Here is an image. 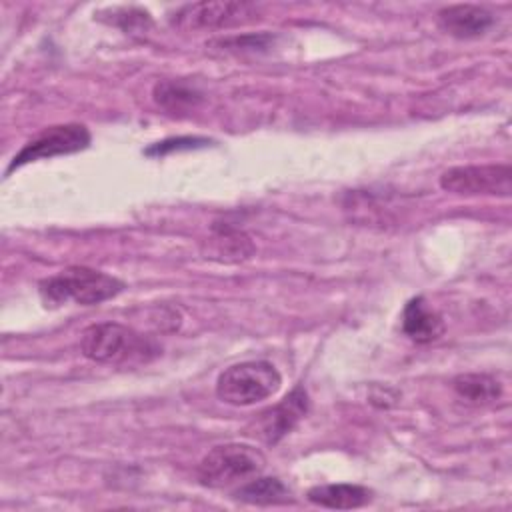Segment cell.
I'll return each mask as SVG.
<instances>
[{
    "label": "cell",
    "mask_w": 512,
    "mask_h": 512,
    "mask_svg": "<svg viewBox=\"0 0 512 512\" xmlns=\"http://www.w3.org/2000/svg\"><path fill=\"white\" fill-rule=\"evenodd\" d=\"M440 188L460 196H510L512 168L508 164L454 166L442 172Z\"/></svg>",
    "instance_id": "8992f818"
},
{
    "label": "cell",
    "mask_w": 512,
    "mask_h": 512,
    "mask_svg": "<svg viewBox=\"0 0 512 512\" xmlns=\"http://www.w3.org/2000/svg\"><path fill=\"white\" fill-rule=\"evenodd\" d=\"M122 290V280L86 266L64 268L38 284L40 298L46 306H62L66 302L94 306L118 296Z\"/></svg>",
    "instance_id": "6da1fadb"
},
{
    "label": "cell",
    "mask_w": 512,
    "mask_h": 512,
    "mask_svg": "<svg viewBox=\"0 0 512 512\" xmlns=\"http://www.w3.org/2000/svg\"><path fill=\"white\" fill-rule=\"evenodd\" d=\"M210 144L208 138H198V136H178V138H166L162 142L152 144L150 148L144 150L146 156H164L174 150H192V148H202Z\"/></svg>",
    "instance_id": "9a60e30c"
},
{
    "label": "cell",
    "mask_w": 512,
    "mask_h": 512,
    "mask_svg": "<svg viewBox=\"0 0 512 512\" xmlns=\"http://www.w3.org/2000/svg\"><path fill=\"white\" fill-rule=\"evenodd\" d=\"M80 350L88 360L106 364L146 362L160 352L152 340L118 322L88 326L80 336Z\"/></svg>",
    "instance_id": "7a4b0ae2"
},
{
    "label": "cell",
    "mask_w": 512,
    "mask_h": 512,
    "mask_svg": "<svg viewBox=\"0 0 512 512\" xmlns=\"http://www.w3.org/2000/svg\"><path fill=\"white\" fill-rule=\"evenodd\" d=\"M454 392L468 404L480 406V404H490L496 398H500L502 388L500 382L488 374H478V372H468L460 374L452 380Z\"/></svg>",
    "instance_id": "4fadbf2b"
},
{
    "label": "cell",
    "mask_w": 512,
    "mask_h": 512,
    "mask_svg": "<svg viewBox=\"0 0 512 512\" xmlns=\"http://www.w3.org/2000/svg\"><path fill=\"white\" fill-rule=\"evenodd\" d=\"M266 466L264 454L240 442L214 446L198 464L196 476L202 486L224 488L258 476Z\"/></svg>",
    "instance_id": "277c9868"
},
{
    "label": "cell",
    "mask_w": 512,
    "mask_h": 512,
    "mask_svg": "<svg viewBox=\"0 0 512 512\" xmlns=\"http://www.w3.org/2000/svg\"><path fill=\"white\" fill-rule=\"evenodd\" d=\"M308 404L310 402L306 390L296 386L280 404L260 414V418L256 420L254 434H258L268 444L280 442L306 416Z\"/></svg>",
    "instance_id": "52a82bcc"
},
{
    "label": "cell",
    "mask_w": 512,
    "mask_h": 512,
    "mask_svg": "<svg viewBox=\"0 0 512 512\" xmlns=\"http://www.w3.org/2000/svg\"><path fill=\"white\" fill-rule=\"evenodd\" d=\"M90 146V132L82 124H58L44 128L36 136H32L20 152L12 158L6 174H10L16 168H22L24 164L42 160V158H54L62 154H74Z\"/></svg>",
    "instance_id": "5b68a950"
},
{
    "label": "cell",
    "mask_w": 512,
    "mask_h": 512,
    "mask_svg": "<svg viewBox=\"0 0 512 512\" xmlns=\"http://www.w3.org/2000/svg\"><path fill=\"white\" fill-rule=\"evenodd\" d=\"M438 24L450 36L476 38L494 24V16L476 4H454L438 12Z\"/></svg>",
    "instance_id": "9c48e42d"
},
{
    "label": "cell",
    "mask_w": 512,
    "mask_h": 512,
    "mask_svg": "<svg viewBox=\"0 0 512 512\" xmlns=\"http://www.w3.org/2000/svg\"><path fill=\"white\" fill-rule=\"evenodd\" d=\"M248 10L250 6L242 2H196L176 10L172 22L186 30L218 28L222 24L238 20Z\"/></svg>",
    "instance_id": "ba28073f"
},
{
    "label": "cell",
    "mask_w": 512,
    "mask_h": 512,
    "mask_svg": "<svg viewBox=\"0 0 512 512\" xmlns=\"http://www.w3.org/2000/svg\"><path fill=\"white\" fill-rule=\"evenodd\" d=\"M234 496L248 504H278L288 498V488L278 478L254 476L236 488Z\"/></svg>",
    "instance_id": "5bb4252c"
},
{
    "label": "cell",
    "mask_w": 512,
    "mask_h": 512,
    "mask_svg": "<svg viewBox=\"0 0 512 512\" xmlns=\"http://www.w3.org/2000/svg\"><path fill=\"white\" fill-rule=\"evenodd\" d=\"M114 22L118 26H122L124 30L132 32V30L142 28L144 24H148L150 16H148V12H142V10H136V8H124L122 16H114Z\"/></svg>",
    "instance_id": "2e32d148"
},
{
    "label": "cell",
    "mask_w": 512,
    "mask_h": 512,
    "mask_svg": "<svg viewBox=\"0 0 512 512\" xmlns=\"http://www.w3.org/2000/svg\"><path fill=\"white\" fill-rule=\"evenodd\" d=\"M154 102L168 110L170 114H180V112H190L194 110L200 100H202V94L190 86V84H184L180 80H162L154 86Z\"/></svg>",
    "instance_id": "7c38bea8"
},
{
    "label": "cell",
    "mask_w": 512,
    "mask_h": 512,
    "mask_svg": "<svg viewBox=\"0 0 512 512\" xmlns=\"http://www.w3.org/2000/svg\"><path fill=\"white\" fill-rule=\"evenodd\" d=\"M308 500L312 504L336 510L360 508L370 500V490L358 484H320L308 490Z\"/></svg>",
    "instance_id": "8fae6325"
},
{
    "label": "cell",
    "mask_w": 512,
    "mask_h": 512,
    "mask_svg": "<svg viewBox=\"0 0 512 512\" xmlns=\"http://www.w3.org/2000/svg\"><path fill=\"white\" fill-rule=\"evenodd\" d=\"M444 328L446 326L442 316L436 310H432L422 296H416L406 302L402 312V330L410 340L418 344L434 342L444 334Z\"/></svg>",
    "instance_id": "30bf717a"
},
{
    "label": "cell",
    "mask_w": 512,
    "mask_h": 512,
    "mask_svg": "<svg viewBox=\"0 0 512 512\" xmlns=\"http://www.w3.org/2000/svg\"><path fill=\"white\" fill-rule=\"evenodd\" d=\"M282 376L268 360H246L228 366L216 380V396L230 406H252L278 392Z\"/></svg>",
    "instance_id": "3957f363"
}]
</instances>
